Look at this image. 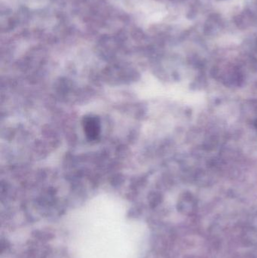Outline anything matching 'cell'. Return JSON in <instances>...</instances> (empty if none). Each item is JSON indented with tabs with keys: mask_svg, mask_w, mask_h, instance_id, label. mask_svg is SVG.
Listing matches in <instances>:
<instances>
[{
	"mask_svg": "<svg viewBox=\"0 0 257 258\" xmlns=\"http://www.w3.org/2000/svg\"><path fill=\"white\" fill-rule=\"evenodd\" d=\"M83 129L87 138L91 141L97 140L101 134V122L95 116H87L83 119Z\"/></svg>",
	"mask_w": 257,
	"mask_h": 258,
	"instance_id": "cell-1",
	"label": "cell"
},
{
	"mask_svg": "<svg viewBox=\"0 0 257 258\" xmlns=\"http://www.w3.org/2000/svg\"><path fill=\"white\" fill-rule=\"evenodd\" d=\"M256 127L257 128V122H256Z\"/></svg>",
	"mask_w": 257,
	"mask_h": 258,
	"instance_id": "cell-2",
	"label": "cell"
}]
</instances>
